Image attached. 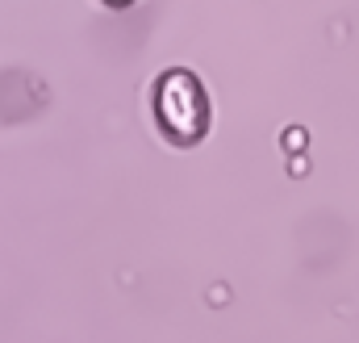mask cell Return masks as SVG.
Here are the masks:
<instances>
[{
  "label": "cell",
  "instance_id": "2",
  "mask_svg": "<svg viewBox=\"0 0 359 343\" xmlns=\"http://www.w3.org/2000/svg\"><path fill=\"white\" fill-rule=\"evenodd\" d=\"M104 4H113V8H126V4H130V0H104Z\"/></svg>",
  "mask_w": 359,
  "mask_h": 343
},
{
  "label": "cell",
  "instance_id": "1",
  "mask_svg": "<svg viewBox=\"0 0 359 343\" xmlns=\"http://www.w3.org/2000/svg\"><path fill=\"white\" fill-rule=\"evenodd\" d=\"M209 117H213L209 92L192 72L172 67V72L159 76V84H155V122L172 143H180V147L201 143L209 134Z\"/></svg>",
  "mask_w": 359,
  "mask_h": 343
}]
</instances>
